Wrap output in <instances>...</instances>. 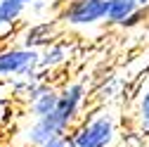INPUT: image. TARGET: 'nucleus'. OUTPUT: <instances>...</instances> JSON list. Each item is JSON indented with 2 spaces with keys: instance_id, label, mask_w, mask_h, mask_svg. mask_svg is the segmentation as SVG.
Masks as SVG:
<instances>
[{
  "instance_id": "1",
  "label": "nucleus",
  "mask_w": 149,
  "mask_h": 147,
  "mask_svg": "<svg viewBox=\"0 0 149 147\" xmlns=\"http://www.w3.org/2000/svg\"><path fill=\"white\" fill-rule=\"evenodd\" d=\"M90 100V90L83 81H69L59 90V104L52 114L43 119H31L29 126H24L14 135L17 147H43L54 138L69 135L76 123L85 116V104Z\"/></svg>"
},
{
  "instance_id": "2",
  "label": "nucleus",
  "mask_w": 149,
  "mask_h": 147,
  "mask_svg": "<svg viewBox=\"0 0 149 147\" xmlns=\"http://www.w3.org/2000/svg\"><path fill=\"white\" fill-rule=\"evenodd\" d=\"M73 147H116L121 142V116L114 107H97L69 133Z\"/></svg>"
},
{
  "instance_id": "3",
  "label": "nucleus",
  "mask_w": 149,
  "mask_h": 147,
  "mask_svg": "<svg viewBox=\"0 0 149 147\" xmlns=\"http://www.w3.org/2000/svg\"><path fill=\"white\" fill-rule=\"evenodd\" d=\"M40 76V50L24 45L0 48V81L38 78Z\"/></svg>"
},
{
  "instance_id": "4",
  "label": "nucleus",
  "mask_w": 149,
  "mask_h": 147,
  "mask_svg": "<svg viewBox=\"0 0 149 147\" xmlns=\"http://www.w3.org/2000/svg\"><path fill=\"white\" fill-rule=\"evenodd\" d=\"M104 17L107 0H66L59 12V22L73 29H88L102 24Z\"/></svg>"
},
{
  "instance_id": "5",
  "label": "nucleus",
  "mask_w": 149,
  "mask_h": 147,
  "mask_svg": "<svg viewBox=\"0 0 149 147\" xmlns=\"http://www.w3.org/2000/svg\"><path fill=\"white\" fill-rule=\"evenodd\" d=\"M149 17V12L140 10L133 0H107V17L104 24L118 26V29H133L142 24Z\"/></svg>"
},
{
  "instance_id": "6",
  "label": "nucleus",
  "mask_w": 149,
  "mask_h": 147,
  "mask_svg": "<svg viewBox=\"0 0 149 147\" xmlns=\"http://www.w3.org/2000/svg\"><path fill=\"white\" fill-rule=\"evenodd\" d=\"M130 119H133L135 133H137L142 140H147V138H149V78L140 85L137 95H135V100H133Z\"/></svg>"
},
{
  "instance_id": "7",
  "label": "nucleus",
  "mask_w": 149,
  "mask_h": 147,
  "mask_svg": "<svg viewBox=\"0 0 149 147\" xmlns=\"http://www.w3.org/2000/svg\"><path fill=\"white\" fill-rule=\"evenodd\" d=\"M54 36H57V31H54V26L50 22H43V24H33L26 29L24 38H22V45L24 48H31V50H38L40 45L47 48L50 43H54Z\"/></svg>"
},
{
  "instance_id": "8",
  "label": "nucleus",
  "mask_w": 149,
  "mask_h": 147,
  "mask_svg": "<svg viewBox=\"0 0 149 147\" xmlns=\"http://www.w3.org/2000/svg\"><path fill=\"white\" fill-rule=\"evenodd\" d=\"M69 55H71V48L64 41L50 43L47 48L40 50V71H52V69L66 64L69 62Z\"/></svg>"
},
{
  "instance_id": "9",
  "label": "nucleus",
  "mask_w": 149,
  "mask_h": 147,
  "mask_svg": "<svg viewBox=\"0 0 149 147\" xmlns=\"http://www.w3.org/2000/svg\"><path fill=\"white\" fill-rule=\"evenodd\" d=\"M26 12V5L17 3V0H0V29H14L22 22V17Z\"/></svg>"
},
{
  "instance_id": "10",
  "label": "nucleus",
  "mask_w": 149,
  "mask_h": 147,
  "mask_svg": "<svg viewBox=\"0 0 149 147\" xmlns=\"http://www.w3.org/2000/svg\"><path fill=\"white\" fill-rule=\"evenodd\" d=\"M43 147H73V142H71V138H69V135H62V138L50 140V142H47V145H43Z\"/></svg>"
},
{
  "instance_id": "11",
  "label": "nucleus",
  "mask_w": 149,
  "mask_h": 147,
  "mask_svg": "<svg viewBox=\"0 0 149 147\" xmlns=\"http://www.w3.org/2000/svg\"><path fill=\"white\" fill-rule=\"evenodd\" d=\"M5 119H7V104L0 102V123H5Z\"/></svg>"
},
{
  "instance_id": "12",
  "label": "nucleus",
  "mask_w": 149,
  "mask_h": 147,
  "mask_svg": "<svg viewBox=\"0 0 149 147\" xmlns=\"http://www.w3.org/2000/svg\"><path fill=\"white\" fill-rule=\"evenodd\" d=\"M133 3L140 7V10H144V12H149V0H133Z\"/></svg>"
},
{
  "instance_id": "13",
  "label": "nucleus",
  "mask_w": 149,
  "mask_h": 147,
  "mask_svg": "<svg viewBox=\"0 0 149 147\" xmlns=\"http://www.w3.org/2000/svg\"><path fill=\"white\" fill-rule=\"evenodd\" d=\"M17 3H22V5H26V7H31L33 3H38V0H17Z\"/></svg>"
},
{
  "instance_id": "14",
  "label": "nucleus",
  "mask_w": 149,
  "mask_h": 147,
  "mask_svg": "<svg viewBox=\"0 0 149 147\" xmlns=\"http://www.w3.org/2000/svg\"><path fill=\"white\" fill-rule=\"evenodd\" d=\"M140 147H149V138H147V140H142V142H140Z\"/></svg>"
},
{
  "instance_id": "15",
  "label": "nucleus",
  "mask_w": 149,
  "mask_h": 147,
  "mask_svg": "<svg viewBox=\"0 0 149 147\" xmlns=\"http://www.w3.org/2000/svg\"><path fill=\"white\" fill-rule=\"evenodd\" d=\"M147 31H149V29H147Z\"/></svg>"
}]
</instances>
